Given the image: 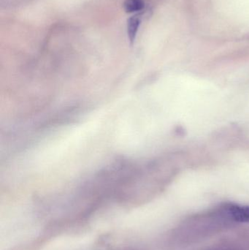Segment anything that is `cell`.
<instances>
[{"label":"cell","mask_w":249,"mask_h":250,"mask_svg":"<svg viewBox=\"0 0 249 250\" xmlns=\"http://www.w3.org/2000/svg\"><path fill=\"white\" fill-rule=\"evenodd\" d=\"M225 215L230 219L238 223H248L249 222V207L244 206L230 204L225 206L223 208Z\"/></svg>","instance_id":"obj_1"},{"label":"cell","mask_w":249,"mask_h":250,"mask_svg":"<svg viewBox=\"0 0 249 250\" xmlns=\"http://www.w3.org/2000/svg\"><path fill=\"white\" fill-rule=\"evenodd\" d=\"M140 24V19L138 15L132 16L127 21V35L130 42L133 43L135 40L137 31Z\"/></svg>","instance_id":"obj_2"},{"label":"cell","mask_w":249,"mask_h":250,"mask_svg":"<svg viewBox=\"0 0 249 250\" xmlns=\"http://www.w3.org/2000/svg\"><path fill=\"white\" fill-rule=\"evenodd\" d=\"M123 6L126 13H137L144 9L145 1L144 0H125Z\"/></svg>","instance_id":"obj_3"}]
</instances>
